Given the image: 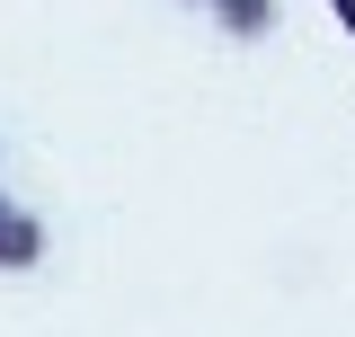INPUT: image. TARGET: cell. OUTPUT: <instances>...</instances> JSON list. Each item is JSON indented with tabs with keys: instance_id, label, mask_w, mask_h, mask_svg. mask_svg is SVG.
Wrapping results in <instances>:
<instances>
[{
	"instance_id": "cell-1",
	"label": "cell",
	"mask_w": 355,
	"mask_h": 337,
	"mask_svg": "<svg viewBox=\"0 0 355 337\" xmlns=\"http://www.w3.org/2000/svg\"><path fill=\"white\" fill-rule=\"evenodd\" d=\"M36 257H44V222L9 205L0 213V266H36Z\"/></svg>"
},
{
	"instance_id": "cell-2",
	"label": "cell",
	"mask_w": 355,
	"mask_h": 337,
	"mask_svg": "<svg viewBox=\"0 0 355 337\" xmlns=\"http://www.w3.org/2000/svg\"><path fill=\"white\" fill-rule=\"evenodd\" d=\"M214 18L231 36H266V27H275V0H214Z\"/></svg>"
},
{
	"instance_id": "cell-3",
	"label": "cell",
	"mask_w": 355,
	"mask_h": 337,
	"mask_svg": "<svg viewBox=\"0 0 355 337\" xmlns=\"http://www.w3.org/2000/svg\"><path fill=\"white\" fill-rule=\"evenodd\" d=\"M0 213H9V196H0Z\"/></svg>"
}]
</instances>
